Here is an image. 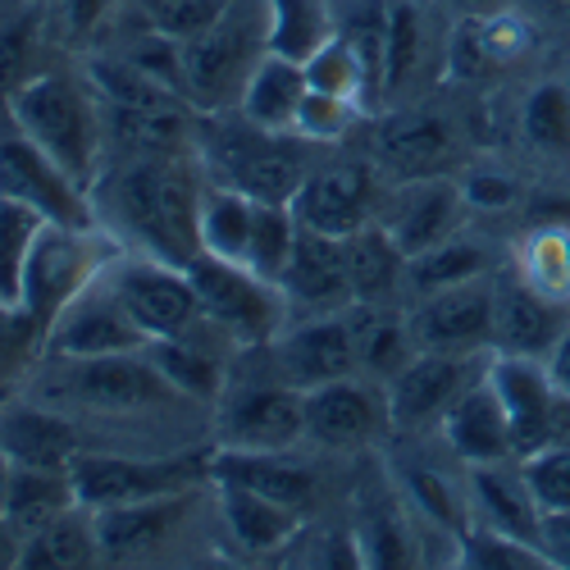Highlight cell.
Returning a JSON list of instances; mask_svg holds the SVG:
<instances>
[{
  "mask_svg": "<svg viewBox=\"0 0 570 570\" xmlns=\"http://www.w3.org/2000/svg\"><path fill=\"white\" fill-rule=\"evenodd\" d=\"M215 443L233 452H293L306 443V393L269 370L228 379L215 402Z\"/></svg>",
  "mask_w": 570,
  "mask_h": 570,
  "instance_id": "cell-8",
  "label": "cell"
},
{
  "mask_svg": "<svg viewBox=\"0 0 570 570\" xmlns=\"http://www.w3.org/2000/svg\"><path fill=\"white\" fill-rule=\"evenodd\" d=\"M515 274L552 302H570V228H539L525 252H520Z\"/></svg>",
  "mask_w": 570,
  "mask_h": 570,
  "instance_id": "cell-45",
  "label": "cell"
},
{
  "mask_svg": "<svg viewBox=\"0 0 570 570\" xmlns=\"http://www.w3.org/2000/svg\"><path fill=\"white\" fill-rule=\"evenodd\" d=\"M78 507V489L73 474L56 470V465H10V484H6V511L0 520L19 534H37L41 525H51L65 511Z\"/></svg>",
  "mask_w": 570,
  "mask_h": 570,
  "instance_id": "cell-29",
  "label": "cell"
},
{
  "mask_svg": "<svg viewBox=\"0 0 570 570\" xmlns=\"http://www.w3.org/2000/svg\"><path fill=\"white\" fill-rule=\"evenodd\" d=\"M41 215L0 197V311L19 315L23 311V278H28V261L41 233Z\"/></svg>",
  "mask_w": 570,
  "mask_h": 570,
  "instance_id": "cell-39",
  "label": "cell"
},
{
  "mask_svg": "<svg viewBox=\"0 0 570 570\" xmlns=\"http://www.w3.org/2000/svg\"><path fill=\"white\" fill-rule=\"evenodd\" d=\"M41 46H46V14L32 0H0V101L23 78L46 69Z\"/></svg>",
  "mask_w": 570,
  "mask_h": 570,
  "instance_id": "cell-37",
  "label": "cell"
},
{
  "mask_svg": "<svg viewBox=\"0 0 570 570\" xmlns=\"http://www.w3.org/2000/svg\"><path fill=\"white\" fill-rule=\"evenodd\" d=\"M252 219H256V202L237 187L224 183H206L202 197V252L247 265V247H252Z\"/></svg>",
  "mask_w": 570,
  "mask_h": 570,
  "instance_id": "cell-36",
  "label": "cell"
},
{
  "mask_svg": "<svg viewBox=\"0 0 570 570\" xmlns=\"http://www.w3.org/2000/svg\"><path fill=\"white\" fill-rule=\"evenodd\" d=\"M210 484V480H206ZM202 484L160 493L147 502H124L97 511V534H101V561L110 566H156L178 552L187 539V520L197 515Z\"/></svg>",
  "mask_w": 570,
  "mask_h": 570,
  "instance_id": "cell-11",
  "label": "cell"
},
{
  "mask_svg": "<svg viewBox=\"0 0 570 570\" xmlns=\"http://www.w3.org/2000/svg\"><path fill=\"white\" fill-rule=\"evenodd\" d=\"M6 115L91 193L106 165V115L87 73L73 78L65 69H37L6 97Z\"/></svg>",
  "mask_w": 570,
  "mask_h": 570,
  "instance_id": "cell-3",
  "label": "cell"
},
{
  "mask_svg": "<svg viewBox=\"0 0 570 570\" xmlns=\"http://www.w3.org/2000/svg\"><path fill=\"white\" fill-rule=\"evenodd\" d=\"M379 206H384V197H379L374 169L352 165V160L306 169L302 187L293 193L297 224H306L315 233H328V237H352L356 228L374 224Z\"/></svg>",
  "mask_w": 570,
  "mask_h": 570,
  "instance_id": "cell-18",
  "label": "cell"
},
{
  "mask_svg": "<svg viewBox=\"0 0 570 570\" xmlns=\"http://www.w3.org/2000/svg\"><path fill=\"white\" fill-rule=\"evenodd\" d=\"M119 256V243L101 224H41L37 247L23 278V311L19 320L37 334L51 328V320Z\"/></svg>",
  "mask_w": 570,
  "mask_h": 570,
  "instance_id": "cell-6",
  "label": "cell"
},
{
  "mask_svg": "<svg viewBox=\"0 0 570 570\" xmlns=\"http://www.w3.org/2000/svg\"><path fill=\"white\" fill-rule=\"evenodd\" d=\"M297 228H302V224H297V215H293V202H256L247 269H256L261 278L278 283L283 269H288V261H293Z\"/></svg>",
  "mask_w": 570,
  "mask_h": 570,
  "instance_id": "cell-42",
  "label": "cell"
},
{
  "mask_svg": "<svg viewBox=\"0 0 570 570\" xmlns=\"http://www.w3.org/2000/svg\"><path fill=\"white\" fill-rule=\"evenodd\" d=\"M443 6H452V10H461V14H493L502 0H443Z\"/></svg>",
  "mask_w": 570,
  "mask_h": 570,
  "instance_id": "cell-55",
  "label": "cell"
},
{
  "mask_svg": "<svg viewBox=\"0 0 570 570\" xmlns=\"http://www.w3.org/2000/svg\"><path fill=\"white\" fill-rule=\"evenodd\" d=\"M32 402L69 415L82 439L87 430H101L106 439H141L169 430L183 411H202L187 393H178L151 352L124 356H46L37 384L28 389Z\"/></svg>",
  "mask_w": 570,
  "mask_h": 570,
  "instance_id": "cell-2",
  "label": "cell"
},
{
  "mask_svg": "<svg viewBox=\"0 0 570 570\" xmlns=\"http://www.w3.org/2000/svg\"><path fill=\"white\" fill-rule=\"evenodd\" d=\"M302 69H306V82H311L315 91H328V97H343V101L361 106L365 115H379V110H374V97H370V78H365V69H361V60L352 56L347 41L328 37Z\"/></svg>",
  "mask_w": 570,
  "mask_h": 570,
  "instance_id": "cell-44",
  "label": "cell"
},
{
  "mask_svg": "<svg viewBox=\"0 0 570 570\" xmlns=\"http://www.w3.org/2000/svg\"><path fill=\"white\" fill-rule=\"evenodd\" d=\"M520 128L539 151H570V91L561 82H539L520 110Z\"/></svg>",
  "mask_w": 570,
  "mask_h": 570,
  "instance_id": "cell-46",
  "label": "cell"
},
{
  "mask_svg": "<svg viewBox=\"0 0 570 570\" xmlns=\"http://www.w3.org/2000/svg\"><path fill=\"white\" fill-rule=\"evenodd\" d=\"M434 60V28L430 10L420 0H393L389 19V65H384V106L406 97L415 82H424Z\"/></svg>",
  "mask_w": 570,
  "mask_h": 570,
  "instance_id": "cell-33",
  "label": "cell"
},
{
  "mask_svg": "<svg viewBox=\"0 0 570 570\" xmlns=\"http://www.w3.org/2000/svg\"><path fill=\"white\" fill-rule=\"evenodd\" d=\"M6 484H10V461L0 456V511H6Z\"/></svg>",
  "mask_w": 570,
  "mask_h": 570,
  "instance_id": "cell-56",
  "label": "cell"
},
{
  "mask_svg": "<svg viewBox=\"0 0 570 570\" xmlns=\"http://www.w3.org/2000/svg\"><path fill=\"white\" fill-rule=\"evenodd\" d=\"M489 379L507 406L511 420V439H515V456H530L539 448H548V415L557 402V384L539 356H507L493 352Z\"/></svg>",
  "mask_w": 570,
  "mask_h": 570,
  "instance_id": "cell-23",
  "label": "cell"
},
{
  "mask_svg": "<svg viewBox=\"0 0 570 570\" xmlns=\"http://www.w3.org/2000/svg\"><path fill=\"white\" fill-rule=\"evenodd\" d=\"M0 197L37 210L46 224H97L87 187L14 124L10 132H0Z\"/></svg>",
  "mask_w": 570,
  "mask_h": 570,
  "instance_id": "cell-13",
  "label": "cell"
},
{
  "mask_svg": "<svg viewBox=\"0 0 570 570\" xmlns=\"http://www.w3.org/2000/svg\"><path fill=\"white\" fill-rule=\"evenodd\" d=\"M197 132V160L210 169V183L237 187L252 202H293V193L306 178L302 137L274 132L237 110L228 115H202Z\"/></svg>",
  "mask_w": 570,
  "mask_h": 570,
  "instance_id": "cell-5",
  "label": "cell"
},
{
  "mask_svg": "<svg viewBox=\"0 0 570 570\" xmlns=\"http://www.w3.org/2000/svg\"><path fill=\"white\" fill-rule=\"evenodd\" d=\"M465 498H470V520L539 543L543 511H539V502L530 493V480H525V470L520 465H511V461L465 465Z\"/></svg>",
  "mask_w": 570,
  "mask_h": 570,
  "instance_id": "cell-25",
  "label": "cell"
},
{
  "mask_svg": "<svg viewBox=\"0 0 570 570\" xmlns=\"http://www.w3.org/2000/svg\"><path fill=\"white\" fill-rule=\"evenodd\" d=\"M19 566H46V570H78V566H101V534H97V511L73 507L51 525H41L19 543Z\"/></svg>",
  "mask_w": 570,
  "mask_h": 570,
  "instance_id": "cell-35",
  "label": "cell"
},
{
  "mask_svg": "<svg viewBox=\"0 0 570 570\" xmlns=\"http://www.w3.org/2000/svg\"><path fill=\"white\" fill-rule=\"evenodd\" d=\"M374 160L384 174H393L397 183L406 178H434L456 160V128L452 119L434 115V110H379L374 119Z\"/></svg>",
  "mask_w": 570,
  "mask_h": 570,
  "instance_id": "cell-20",
  "label": "cell"
},
{
  "mask_svg": "<svg viewBox=\"0 0 570 570\" xmlns=\"http://www.w3.org/2000/svg\"><path fill=\"white\" fill-rule=\"evenodd\" d=\"M393 430L389 389L379 379L347 374L334 384H320L306 393V439L328 452H356L370 448Z\"/></svg>",
  "mask_w": 570,
  "mask_h": 570,
  "instance_id": "cell-16",
  "label": "cell"
},
{
  "mask_svg": "<svg viewBox=\"0 0 570 570\" xmlns=\"http://www.w3.org/2000/svg\"><path fill=\"white\" fill-rule=\"evenodd\" d=\"M215 515L224 525V539L247 557H269L302 534V511L283 507L265 493H252L243 484H215Z\"/></svg>",
  "mask_w": 570,
  "mask_h": 570,
  "instance_id": "cell-27",
  "label": "cell"
},
{
  "mask_svg": "<svg viewBox=\"0 0 570 570\" xmlns=\"http://www.w3.org/2000/svg\"><path fill=\"white\" fill-rule=\"evenodd\" d=\"M343 252H347V278H352V306L393 302L397 288H406V252L393 243V233L379 219L343 237Z\"/></svg>",
  "mask_w": 570,
  "mask_h": 570,
  "instance_id": "cell-31",
  "label": "cell"
},
{
  "mask_svg": "<svg viewBox=\"0 0 570 570\" xmlns=\"http://www.w3.org/2000/svg\"><path fill=\"white\" fill-rule=\"evenodd\" d=\"M283 297L302 315H334L352 306V278H347V252L343 237H328L315 228H297L293 261L278 278Z\"/></svg>",
  "mask_w": 570,
  "mask_h": 570,
  "instance_id": "cell-21",
  "label": "cell"
},
{
  "mask_svg": "<svg viewBox=\"0 0 570 570\" xmlns=\"http://www.w3.org/2000/svg\"><path fill=\"white\" fill-rule=\"evenodd\" d=\"M106 278H110V288L119 293V302L128 306V315L137 320V328L151 343L183 334V328L202 315V297H197L193 278H187L183 265H165L156 256L119 252L106 265Z\"/></svg>",
  "mask_w": 570,
  "mask_h": 570,
  "instance_id": "cell-12",
  "label": "cell"
},
{
  "mask_svg": "<svg viewBox=\"0 0 570 570\" xmlns=\"http://www.w3.org/2000/svg\"><path fill=\"white\" fill-rule=\"evenodd\" d=\"M119 6H124V0H56V23L65 28V37L91 41L110 23V14Z\"/></svg>",
  "mask_w": 570,
  "mask_h": 570,
  "instance_id": "cell-49",
  "label": "cell"
},
{
  "mask_svg": "<svg viewBox=\"0 0 570 570\" xmlns=\"http://www.w3.org/2000/svg\"><path fill=\"white\" fill-rule=\"evenodd\" d=\"M261 352L269 361V374L302 389V393H311L320 384H334V379H347V374H361L347 311L288 320V328H283L274 343H265Z\"/></svg>",
  "mask_w": 570,
  "mask_h": 570,
  "instance_id": "cell-14",
  "label": "cell"
},
{
  "mask_svg": "<svg viewBox=\"0 0 570 570\" xmlns=\"http://www.w3.org/2000/svg\"><path fill=\"white\" fill-rule=\"evenodd\" d=\"M480 274H493L489 265V252L480 243H470L465 233L448 237V243L430 247L406 261V293L411 297H424V293H439V288H452V283H465V278H480Z\"/></svg>",
  "mask_w": 570,
  "mask_h": 570,
  "instance_id": "cell-38",
  "label": "cell"
},
{
  "mask_svg": "<svg viewBox=\"0 0 570 570\" xmlns=\"http://www.w3.org/2000/svg\"><path fill=\"white\" fill-rule=\"evenodd\" d=\"M543 365H548V374H552V384H557V393H570V320H566V328H561V334H557L552 352L543 356Z\"/></svg>",
  "mask_w": 570,
  "mask_h": 570,
  "instance_id": "cell-52",
  "label": "cell"
},
{
  "mask_svg": "<svg viewBox=\"0 0 570 570\" xmlns=\"http://www.w3.org/2000/svg\"><path fill=\"white\" fill-rule=\"evenodd\" d=\"M210 480L215 484H243L252 493H265L293 511H311L320 498V474L297 461L293 452H233L215 448L210 452Z\"/></svg>",
  "mask_w": 570,
  "mask_h": 570,
  "instance_id": "cell-24",
  "label": "cell"
},
{
  "mask_svg": "<svg viewBox=\"0 0 570 570\" xmlns=\"http://www.w3.org/2000/svg\"><path fill=\"white\" fill-rule=\"evenodd\" d=\"M539 548H543L548 566L570 570V511H543V520H539Z\"/></svg>",
  "mask_w": 570,
  "mask_h": 570,
  "instance_id": "cell-51",
  "label": "cell"
},
{
  "mask_svg": "<svg viewBox=\"0 0 570 570\" xmlns=\"http://www.w3.org/2000/svg\"><path fill=\"white\" fill-rule=\"evenodd\" d=\"M456 566H470V570H543L548 557L530 539H515V534H502V530L480 525V520H470V525L456 534Z\"/></svg>",
  "mask_w": 570,
  "mask_h": 570,
  "instance_id": "cell-41",
  "label": "cell"
},
{
  "mask_svg": "<svg viewBox=\"0 0 570 570\" xmlns=\"http://www.w3.org/2000/svg\"><path fill=\"white\" fill-rule=\"evenodd\" d=\"M19 534L6 525V520H0V566H19Z\"/></svg>",
  "mask_w": 570,
  "mask_h": 570,
  "instance_id": "cell-54",
  "label": "cell"
},
{
  "mask_svg": "<svg viewBox=\"0 0 570 570\" xmlns=\"http://www.w3.org/2000/svg\"><path fill=\"white\" fill-rule=\"evenodd\" d=\"M334 14V37L352 46V56L361 60L370 78L374 110H384V65H389V19L393 0H328Z\"/></svg>",
  "mask_w": 570,
  "mask_h": 570,
  "instance_id": "cell-32",
  "label": "cell"
},
{
  "mask_svg": "<svg viewBox=\"0 0 570 570\" xmlns=\"http://www.w3.org/2000/svg\"><path fill=\"white\" fill-rule=\"evenodd\" d=\"M439 430H443V439L461 465H484V461H511L515 456L511 420H507V406H502L489 374L456 397V406L443 415Z\"/></svg>",
  "mask_w": 570,
  "mask_h": 570,
  "instance_id": "cell-28",
  "label": "cell"
},
{
  "mask_svg": "<svg viewBox=\"0 0 570 570\" xmlns=\"http://www.w3.org/2000/svg\"><path fill=\"white\" fill-rule=\"evenodd\" d=\"M539 511H570V448H539L520 456Z\"/></svg>",
  "mask_w": 570,
  "mask_h": 570,
  "instance_id": "cell-48",
  "label": "cell"
},
{
  "mask_svg": "<svg viewBox=\"0 0 570 570\" xmlns=\"http://www.w3.org/2000/svg\"><path fill=\"white\" fill-rule=\"evenodd\" d=\"M406 498H411V507H415V515L424 520V525H439V530H448L452 539L470 525V498H465V489H456L443 470H434V465H411L406 470Z\"/></svg>",
  "mask_w": 570,
  "mask_h": 570,
  "instance_id": "cell-43",
  "label": "cell"
},
{
  "mask_svg": "<svg viewBox=\"0 0 570 570\" xmlns=\"http://www.w3.org/2000/svg\"><path fill=\"white\" fill-rule=\"evenodd\" d=\"M461 193H465V206H480V210H507L515 202V183L507 174H470L461 178Z\"/></svg>",
  "mask_w": 570,
  "mask_h": 570,
  "instance_id": "cell-50",
  "label": "cell"
},
{
  "mask_svg": "<svg viewBox=\"0 0 570 570\" xmlns=\"http://www.w3.org/2000/svg\"><path fill=\"white\" fill-rule=\"evenodd\" d=\"M265 56H269V0H233L210 28L183 41L187 106L197 115L237 110Z\"/></svg>",
  "mask_w": 570,
  "mask_h": 570,
  "instance_id": "cell-4",
  "label": "cell"
},
{
  "mask_svg": "<svg viewBox=\"0 0 570 570\" xmlns=\"http://www.w3.org/2000/svg\"><path fill=\"white\" fill-rule=\"evenodd\" d=\"M306 69L288 56H265L237 101V115L261 124V128H274V132H293V119H297V106L306 97Z\"/></svg>",
  "mask_w": 570,
  "mask_h": 570,
  "instance_id": "cell-34",
  "label": "cell"
},
{
  "mask_svg": "<svg viewBox=\"0 0 570 570\" xmlns=\"http://www.w3.org/2000/svg\"><path fill=\"white\" fill-rule=\"evenodd\" d=\"M187 278L202 297V311L224 324L228 334L243 343V352H256L265 343H274L293 320V306L283 297L278 283L261 278L247 265H233L219 256H193L187 261Z\"/></svg>",
  "mask_w": 570,
  "mask_h": 570,
  "instance_id": "cell-9",
  "label": "cell"
},
{
  "mask_svg": "<svg viewBox=\"0 0 570 570\" xmlns=\"http://www.w3.org/2000/svg\"><path fill=\"white\" fill-rule=\"evenodd\" d=\"M347 320H352V338H356V370L365 379H389L420 352L415 347V334H411V320L389 311V302H356L347 306Z\"/></svg>",
  "mask_w": 570,
  "mask_h": 570,
  "instance_id": "cell-30",
  "label": "cell"
},
{
  "mask_svg": "<svg viewBox=\"0 0 570 570\" xmlns=\"http://www.w3.org/2000/svg\"><path fill=\"white\" fill-rule=\"evenodd\" d=\"M461 219H465V193H461V183H452L443 174L406 178L397 193H389L384 206H379V224L393 233V243L406 252V261L456 237Z\"/></svg>",
  "mask_w": 570,
  "mask_h": 570,
  "instance_id": "cell-19",
  "label": "cell"
},
{
  "mask_svg": "<svg viewBox=\"0 0 570 570\" xmlns=\"http://www.w3.org/2000/svg\"><path fill=\"white\" fill-rule=\"evenodd\" d=\"M41 343H46V356H124V352L151 347V338L141 334L128 306L119 302V293L110 288L106 269L51 320Z\"/></svg>",
  "mask_w": 570,
  "mask_h": 570,
  "instance_id": "cell-15",
  "label": "cell"
},
{
  "mask_svg": "<svg viewBox=\"0 0 570 570\" xmlns=\"http://www.w3.org/2000/svg\"><path fill=\"white\" fill-rule=\"evenodd\" d=\"M489 365H493V352H415L384 384L393 430L402 434L439 430L443 415L456 406V397L480 384Z\"/></svg>",
  "mask_w": 570,
  "mask_h": 570,
  "instance_id": "cell-10",
  "label": "cell"
},
{
  "mask_svg": "<svg viewBox=\"0 0 570 570\" xmlns=\"http://www.w3.org/2000/svg\"><path fill=\"white\" fill-rule=\"evenodd\" d=\"M334 37L328 0H269V51L306 65Z\"/></svg>",
  "mask_w": 570,
  "mask_h": 570,
  "instance_id": "cell-40",
  "label": "cell"
},
{
  "mask_svg": "<svg viewBox=\"0 0 570 570\" xmlns=\"http://www.w3.org/2000/svg\"><path fill=\"white\" fill-rule=\"evenodd\" d=\"M356 119H365L361 106H352V101H343V97H328V91L306 87V97H302V106H297V119H293V132H297L302 141H320V147H324V141H343Z\"/></svg>",
  "mask_w": 570,
  "mask_h": 570,
  "instance_id": "cell-47",
  "label": "cell"
},
{
  "mask_svg": "<svg viewBox=\"0 0 570 570\" xmlns=\"http://www.w3.org/2000/svg\"><path fill=\"white\" fill-rule=\"evenodd\" d=\"M78 502L91 511L147 502L160 493H178L210 480V452H115V448H82L69 465Z\"/></svg>",
  "mask_w": 570,
  "mask_h": 570,
  "instance_id": "cell-7",
  "label": "cell"
},
{
  "mask_svg": "<svg viewBox=\"0 0 570 570\" xmlns=\"http://www.w3.org/2000/svg\"><path fill=\"white\" fill-rule=\"evenodd\" d=\"M406 320L420 352H493V274L415 297Z\"/></svg>",
  "mask_w": 570,
  "mask_h": 570,
  "instance_id": "cell-17",
  "label": "cell"
},
{
  "mask_svg": "<svg viewBox=\"0 0 570 570\" xmlns=\"http://www.w3.org/2000/svg\"><path fill=\"white\" fill-rule=\"evenodd\" d=\"M570 320V306L543 297L520 274H493V352L548 356Z\"/></svg>",
  "mask_w": 570,
  "mask_h": 570,
  "instance_id": "cell-22",
  "label": "cell"
},
{
  "mask_svg": "<svg viewBox=\"0 0 570 570\" xmlns=\"http://www.w3.org/2000/svg\"><path fill=\"white\" fill-rule=\"evenodd\" d=\"M202 197L206 178L197 151L106 156L91 183V215L119 252L183 265L202 256Z\"/></svg>",
  "mask_w": 570,
  "mask_h": 570,
  "instance_id": "cell-1",
  "label": "cell"
},
{
  "mask_svg": "<svg viewBox=\"0 0 570 570\" xmlns=\"http://www.w3.org/2000/svg\"><path fill=\"white\" fill-rule=\"evenodd\" d=\"M87 448L82 430L41 402H14L0 411V456L10 465H56L69 470L73 456Z\"/></svg>",
  "mask_w": 570,
  "mask_h": 570,
  "instance_id": "cell-26",
  "label": "cell"
},
{
  "mask_svg": "<svg viewBox=\"0 0 570 570\" xmlns=\"http://www.w3.org/2000/svg\"><path fill=\"white\" fill-rule=\"evenodd\" d=\"M548 448H570V393H557L548 415Z\"/></svg>",
  "mask_w": 570,
  "mask_h": 570,
  "instance_id": "cell-53",
  "label": "cell"
}]
</instances>
